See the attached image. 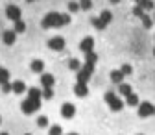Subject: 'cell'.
Segmentation results:
<instances>
[{
	"label": "cell",
	"instance_id": "22",
	"mask_svg": "<svg viewBox=\"0 0 155 135\" xmlns=\"http://www.w3.org/2000/svg\"><path fill=\"white\" fill-rule=\"evenodd\" d=\"M96 61H98V56L94 54V50L85 54V63H92V65H96Z\"/></svg>",
	"mask_w": 155,
	"mask_h": 135
},
{
	"label": "cell",
	"instance_id": "5",
	"mask_svg": "<svg viewBox=\"0 0 155 135\" xmlns=\"http://www.w3.org/2000/svg\"><path fill=\"white\" fill-rule=\"evenodd\" d=\"M21 15H22V11H21V8H17V6H8L6 8V17L9 19V21H21Z\"/></svg>",
	"mask_w": 155,
	"mask_h": 135
},
{
	"label": "cell",
	"instance_id": "11",
	"mask_svg": "<svg viewBox=\"0 0 155 135\" xmlns=\"http://www.w3.org/2000/svg\"><path fill=\"white\" fill-rule=\"evenodd\" d=\"M74 93H76V96H80V98H85V96L89 94L87 83H76L74 85Z\"/></svg>",
	"mask_w": 155,
	"mask_h": 135
},
{
	"label": "cell",
	"instance_id": "39",
	"mask_svg": "<svg viewBox=\"0 0 155 135\" xmlns=\"http://www.w3.org/2000/svg\"><path fill=\"white\" fill-rule=\"evenodd\" d=\"M24 135H31V133H24Z\"/></svg>",
	"mask_w": 155,
	"mask_h": 135
},
{
	"label": "cell",
	"instance_id": "24",
	"mask_svg": "<svg viewBox=\"0 0 155 135\" xmlns=\"http://www.w3.org/2000/svg\"><path fill=\"white\" fill-rule=\"evenodd\" d=\"M140 19H142V26H144L146 30H150V28L153 26V19H151V17H148L146 13H144V15H142Z\"/></svg>",
	"mask_w": 155,
	"mask_h": 135
},
{
	"label": "cell",
	"instance_id": "30",
	"mask_svg": "<svg viewBox=\"0 0 155 135\" xmlns=\"http://www.w3.org/2000/svg\"><path fill=\"white\" fill-rule=\"evenodd\" d=\"M120 70H122V74H124V76H129V74L133 72V67L126 63V65H122V67H120Z\"/></svg>",
	"mask_w": 155,
	"mask_h": 135
},
{
	"label": "cell",
	"instance_id": "19",
	"mask_svg": "<svg viewBox=\"0 0 155 135\" xmlns=\"http://www.w3.org/2000/svg\"><path fill=\"white\" fill-rule=\"evenodd\" d=\"M118 91H120V94H122V96H127V94H131V93H133V89H131V85H129V83H120V85H118Z\"/></svg>",
	"mask_w": 155,
	"mask_h": 135
},
{
	"label": "cell",
	"instance_id": "37",
	"mask_svg": "<svg viewBox=\"0 0 155 135\" xmlns=\"http://www.w3.org/2000/svg\"><path fill=\"white\" fill-rule=\"evenodd\" d=\"M26 2H35V0H26Z\"/></svg>",
	"mask_w": 155,
	"mask_h": 135
},
{
	"label": "cell",
	"instance_id": "32",
	"mask_svg": "<svg viewBox=\"0 0 155 135\" xmlns=\"http://www.w3.org/2000/svg\"><path fill=\"white\" fill-rule=\"evenodd\" d=\"M144 13H146V11H144V9H142V8L139 6V4H137V6L133 8V15H135V17H142Z\"/></svg>",
	"mask_w": 155,
	"mask_h": 135
},
{
	"label": "cell",
	"instance_id": "10",
	"mask_svg": "<svg viewBox=\"0 0 155 135\" xmlns=\"http://www.w3.org/2000/svg\"><path fill=\"white\" fill-rule=\"evenodd\" d=\"M41 83H43V87H54V83H55L54 74H50V72H43V74H41Z\"/></svg>",
	"mask_w": 155,
	"mask_h": 135
},
{
	"label": "cell",
	"instance_id": "4",
	"mask_svg": "<svg viewBox=\"0 0 155 135\" xmlns=\"http://www.w3.org/2000/svg\"><path fill=\"white\" fill-rule=\"evenodd\" d=\"M151 115H155V106L150 102H140L139 104V117L146 119V117H151Z\"/></svg>",
	"mask_w": 155,
	"mask_h": 135
},
{
	"label": "cell",
	"instance_id": "23",
	"mask_svg": "<svg viewBox=\"0 0 155 135\" xmlns=\"http://www.w3.org/2000/svg\"><path fill=\"white\" fill-rule=\"evenodd\" d=\"M17 33H22V32H26V22L22 21V19H21V21H15V28H13Z\"/></svg>",
	"mask_w": 155,
	"mask_h": 135
},
{
	"label": "cell",
	"instance_id": "18",
	"mask_svg": "<svg viewBox=\"0 0 155 135\" xmlns=\"http://www.w3.org/2000/svg\"><path fill=\"white\" fill-rule=\"evenodd\" d=\"M126 104H127V106H139L140 100H139V96L135 94V93H131V94L126 96Z\"/></svg>",
	"mask_w": 155,
	"mask_h": 135
},
{
	"label": "cell",
	"instance_id": "40",
	"mask_svg": "<svg viewBox=\"0 0 155 135\" xmlns=\"http://www.w3.org/2000/svg\"><path fill=\"white\" fill-rule=\"evenodd\" d=\"M153 56H155V48H153Z\"/></svg>",
	"mask_w": 155,
	"mask_h": 135
},
{
	"label": "cell",
	"instance_id": "16",
	"mask_svg": "<svg viewBox=\"0 0 155 135\" xmlns=\"http://www.w3.org/2000/svg\"><path fill=\"white\" fill-rule=\"evenodd\" d=\"M100 21H102V22H104V24L107 26V24H109V22L113 21V13H111L109 9H104V11L100 13Z\"/></svg>",
	"mask_w": 155,
	"mask_h": 135
},
{
	"label": "cell",
	"instance_id": "6",
	"mask_svg": "<svg viewBox=\"0 0 155 135\" xmlns=\"http://www.w3.org/2000/svg\"><path fill=\"white\" fill-rule=\"evenodd\" d=\"M74 115H76V106L70 104V102H65L61 106V117L63 119H72Z\"/></svg>",
	"mask_w": 155,
	"mask_h": 135
},
{
	"label": "cell",
	"instance_id": "38",
	"mask_svg": "<svg viewBox=\"0 0 155 135\" xmlns=\"http://www.w3.org/2000/svg\"><path fill=\"white\" fill-rule=\"evenodd\" d=\"M153 22H155V13H153Z\"/></svg>",
	"mask_w": 155,
	"mask_h": 135
},
{
	"label": "cell",
	"instance_id": "41",
	"mask_svg": "<svg viewBox=\"0 0 155 135\" xmlns=\"http://www.w3.org/2000/svg\"><path fill=\"white\" fill-rule=\"evenodd\" d=\"M139 135H142V133H139Z\"/></svg>",
	"mask_w": 155,
	"mask_h": 135
},
{
	"label": "cell",
	"instance_id": "1",
	"mask_svg": "<svg viewBox=\"0 0 155 135\" xmlns=\"http://www.w3.org/2000/svg\"><path fill=\"white\" fill-rule=\"evenodd\" d=\"M67 24H70V15L57 13V11L46 13L45 19H43V22H41V26L45 30H48V28H61V26H67Z\"/></svg>",
	"mask_w": 155,
	"mask_h": 135
},
{
	"label": "cell",
	"instance_id": "29",
	"mask_svg": "<svg viewBox=\"0 0 155 135\" xmlns=\"http://www.w3.org/2000/svg\"><path fill=\"white\" fill-rule=\"evenodd\" d=\"M37 126L39 128H46L48 126V117H39L37 119Z\"/></svg>",
	"mask_w": 155,
	"mask_h": 135
},
{
	"label": "cell",
	"instance_id": "42",
	"mask_svg": "<svg viewBox=\"0 0 155 135\" xmlns=\"http://www.w3.org/2000/svg\"><path fill=\"white\" fill-rule=\"evenodd\" d=\"M135 2H137V0H135Z\"/></svg>",
	"mask_w": 155,
	"mask_h": 135
},
{
	"label": "cell",
	"instance_id": "8",
	"mask_svg": "<svg viewBox=\"0 0 155 135\" xmlns=\"http://www.w3.org/2000/svg\"><path fill=\"white\" fill-rule=\"evenodd\" d=\"M92 48H94V39H92V37H85V39H81V43H80V50H81L83 54L92 52Z\"/></svg>",
	"mask_w": 155,
	"mask_h": 135
},
{
	"label": "cell",
	"instance_id": "21",
	"mask_svg": "<svg viewBox=\"0 0 155 135\" xmlns=\"http://www.w3.org/2000/svg\"><path fill=\"white\" fill-rule=\"evenodd\" d=\"M91 24H92L96 30H105V24L100 21V17H92V19H91Z\"/></svg>",
	"mask_w": 155,
	"mask_h": 135
},
{
	"label": "cell",
	"instance_id": "25",
	"mask_svg": "<svg viewBox=\"0 0 155 135\" xmlns=\"http://www.w3.org/2000/svg\"><path fill=\"white\" fill-rule=\"evenodd\" d=\"M68 69H70V70H74V72H78V70L81 69V63L78 61V59H74V57H72V59L68 61Z\"/></svg>",
	"mask_w": 155,
	"mask_h": 135
},
{
	"label": "cell",
	"instance_id": "7",
	"mask_svg": "<svg viewBox=\"0 0 155 135\" xmlns=\"http://www.w3.org/2000/svg\"><path fill=\"white\" fill-rule=\"evenodd\" d=\"M48 48H52L55 52H61L65 48V39L63 37H52V39L48 41Z\"/></svg>",
	"mask_w": 155,
	"mask_h": 135
},
{
	"label": "cell",
	"instance_id": "26",
	"mask_svg": "<svg viewBox=\"0 0 155 135\" xmlns=\"http://www.w3.org/2000/svg\"><path fill=\"white\" fill-rule=\"evenodd\" d=\"M43 98L45 100H52L54 98V89L52 87H43Z\"/></svg>",
	"mask_w": 155,
	"mask_h": 135
},
{
	"label": "cell",
	"instance_id": "14",
	"mask_svg": "<svg viewBox=\"0 0 155 135\" xmlns=\"http://www.w3.org/2000/svg\"><path fill=\"white\" fill-rule=\"evenodd\" d=\"M122 80H124V74H122V70H120V69L111 72V82H113V83H118V85H120V83H122Z\"/></svg>",
	"mask_w": 155,
	"mask_h": 135
},
{
	"label": "cell",
	"instance_id": "2",
	"mask_svg": "<svg viewBox=\"0 0 155 135\" xmlns=\"http://www.w3.org/2000/svg\"><path fill=\"white\" fill-rule=\"evenodd\" d=\"M104 98H105V102H107V106L111 107V111H122V107H124V102L118 98V96H116L114 93H105V96H104Z\"/></svg>",
	"mask_w": 155,
	"mask_h": 135
},
{
	"label": "cell",
	"instance_id": "15",
	"mask_svg": "<svg viewBox=\"0 0 155 135\" xmlns=\"http://www.w3.org/2000/svg\"><path fill=\"white\" fill-rule=\"evenodd\" d=\"M24 91H26V85H24V82H21V80L13 82V93H15V94H22Z\"/></svg>",
	"mask_w": 155,
	"mask_h": 135
},
{
	"label": "cell",
	"instance_id": "43",
	"mask_svg": "<svg viewBox=\"0 0 155 135\" xmlns=\"http://www.w3.org/2000/svg\"><path fill=\"white\" fill-rule=\"evenodd\" d=\"M0 120H2V119H0Z\"/></svg>",
	"mask_w": 155,
	"mask_h": 135
},
{
	"label": "cell",
	"instance_id": "9",
	"mask_svg": "<svg viewBox=\"0 0 155 135\" xmlns=\"http://www.w3.org/2000/svg\"><path fill=\"white\" fill-rule=\"evenodd\" d=\"M2 41H4V45H13L17 41V32L15 30H6L2 33Z\"/></svg>",
	"mask_w": 155,
	"mask_h": 135
},
{
	"label": "cell",
	"instance_id": "28",
	"mask_svg": "<svg viewBox=\"0 0 155 135\" xmlns=\"http://www.w3.org/2000/svg\"><path fill=\"white\" fill-rule=\"evenodd\" d=\"M68 11L70 13H78V11H80V2H76V0L68 2Z\"/></svg>",
	"mask_w": 155,
	"mask_h": 135
},
{
	"label": "cell",
	"instance_id": "34",
	"mask_svg": "<svg viewBox=\"0 0 155 135\" xmlns=\"http://www.w3.org/2000/svg\"><path fill=\"white\" fill-rule=\"evenodd\" d=\"M120 2V0H111V4H118Z\"/></svg>",
	"mask_w": 155,
	"mask_h": 135
},
{
	"label": "cell",
	"instance_id": "13",
	"mask_svg": "<svg viewBox=\"0 0 155 135\" xmlns=\"http://www.w3.org/2000/svg\"><path fill=\"white\" fill-rule=\"evenodd\" d=\"M28 98H31V100H41V98H43V91L37 89V87L28 89Z\"/></svg>",
	"mask_w": 155,
	"mask_h": 135
},
{
	"label": "cell",
	"instance_id": "12",
	"mask_svg": "<svg viewBox=\"0 0 155 135\" xmlns=\"http://www.w3.org/2000/svg\"><path fill=\"white\" fill-rule=\"evenodd\" d=\"M30 69H31L33 72H37V74H43V70H45V61H41V59H33L31 65H30Z\"/></svg>",
	"mask_w": 155,
	"mask_h": 135
},
{
	"label": "cell",
	"instance_id": "27",
	"mask_svg": "<svg viewBox=\"0 0 155 135\" xmlns=\"http://www.w3.org/2000/svg\"><path fill=\"white\" fill-rule=\"evenodd\" d=\"M91 8H92V0H80V9L89 11Z\"/></svg>",
	"mask_w": 155,
	"mask_h": 135
},
{
	"label": "cell",
	"instance_id": "36",
	"mask_svg": "<svg viewBox=\"0 0 155 135\" xmlns=\"http://www.w3.org/2000/svg\"><path fill=\"white\" fill-rule=\"evenodd\" d=\"M67 135H78V133H67Z\"/></svg>",
	"mask_w": 155,
	"mask_h": 135
},
{
	"label": "cell",
	"instance_id": "33",
	"mask_svg": "<svg viewBox=\"0 0 155 135\" xmlns=\"http://www.w3.org/2000/svg\"><path fill=\"white\" fill-rule=\"evenodd\" d=\"M2 91H4V93H11V91H13V83H11V82L2 83Z\"/></svg>",
	"mask_w": 155,
	"mask_h": 135
},
{
	"label": "cell",
	"instance_id": "31",
	"mask_svg": "<svg viewBox=\"0 0 155 135\" xmlns=\"http://www.w3.org/2000/svg\"><path fill=\"white\" fill-rule=\"evenodd\" d=\"M61 133H63L61 126H52V128H50V131H48V135H61Z\"/></svg>",
	"mask_w": 155,
	"mask_h": 135
},
{
	"label": "cell",
	"instance_id": "17",
	"mask_svg": "<svg viewBox=\"0 0 155 135\" xmlns=\"http://www.w3.org/2000/svg\"><path fill=\"white\" fill-rule=\"evenodd\" d=\"M137 4H139L144 11H150V9H153V8H155L153 0H137Z\"/></svg>",
	"mask_w": 155,
	"mask_h": 135
},
{
	"label": "cell",
	"instance_id": "35",
	"mask_svg": "<svg viewBox=\"0 0 155 135\" xmlns=\"http://www.w3.org/2000/svg\"><path fill=\"white\" fill-rule=\"evenodd\" d=\"M0 135H9V133H6V131H4V133H0Z\"/></svg>",
	"mask_w": 155,
	"mask_h": 135
},
{
	"label": "cell",
	"instance_id": "20",
	"mask_svg": "<svg viewBox=\"0 0 155 135\" xmlns=\"http://www.w3.org/2000/svg\"><path fill=\"white\" fill-rule=\"evenodd\" d=\"M6 82H9V70L4 69V67H0V85L6 83Z\"/></svg>",
	"mask_w": 155,
	"mask_h": 135
},
{
	"label": "cell",
	"instance_id": "3",
	"mask_svg": "<svg viewBox=\"0 0 155 135\" xmlns=\"http://www.w3.org/2000/svg\"><path fill=\"white\" fill-rule=\"evenodd\" d=\"M21 109H22V113H24V115H31V113H35V111L41 109V100H31V98H26V100L22 102Z\"/></svg>",
	"mask_w": 155,
	"mask_h": 135
}]
</instances>
